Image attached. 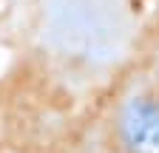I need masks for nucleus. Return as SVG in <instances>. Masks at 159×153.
Here are the masks:
<instances>
[{
    "instance_id": "nucleus-1",
    "label": "nucleus",
    "mask_w": 159,
    "mask_h": 153,
    "mask_svg": "<svg viewBox=\"0 0 159 153\" xmlns=\"http://www.w3.org/2000/svg\"><path fill=\"white\" fill-rule=\"evenodd\" d=\"M14 147V119H11V97L6 82L0 80V153Z\"/></svg>"
}]
</instances>
